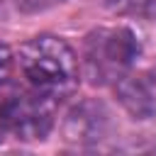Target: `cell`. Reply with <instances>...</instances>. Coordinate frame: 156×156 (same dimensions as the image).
<instances>
[{"mask_svg":"<svg viewBox=\"0 0 156 156\" xmlns=\"http://www.w3.org/2000/svg\"><path fill=\"white\" fill-rule=\"evenodd\" d=\"M58 98L46 95L41 90H22L12 93L0 102L5 127L22 141H44L54 129Z\"/></svg>","mask_w":156,"mask_h":156,"instance_id":"obj_3","label":"cell"},{"mask_svg":"<svg viewBox=\"0 0 156 156\" xmlns=\"http://www.w3.org/2000/svg\"><path fill=\"white\" fill-rule=\"evenodd\" d=\"M151 80H154V85H156V63H154V68H151Z\"/></svg>","mask_w":156,"mask_h":156,"instance_id":"obj_9","label":"cell"},{"mask_svg":"<svg viewBox=\"0 0 156 156\" xmlns=\"http://www.w3.org/2000/svg\"><path fill=\"white\" fill-rule=\"evenodd\" d=\"M15 63L24 76L27 85L54 98L68 95L80 78V66L76 51L54 34H39L24 41L17 51Z\"/></svg>","mask_w":156,"mask_h":156,"instance_id":"obj_1","label":"cell"},{"mask_svg":"<svg viewBox=\"0 0 156 156\" xmlns=\"http://www.w3.org/2000/svg\"><path fill=\"white\" fill-rule=\"evenodd\" d=\"M15 71V54L10 51V46L5 41H0V85H5L10 80Z\"/></svg>","mask_w":156,"mask_h":156,"instance_id":"obj_7","label":"cell"},{"mask_svg":"<svg viewBox=\"0 0 156 156\" xmlns=\"http://www.w3.org/2000/svg\"><path fill=\"white\" fill-rule=\"evenodd\" d=\"M112 93H115V100L122 105V110L132 119L146 122L156 117V95L146 78L122 73L112 80Z\"/></svg>","mask_w":156,"mask_h":156,"instance_id":"obj_5","label":"cell"},{"mask_svg":"<svg viewBox=\"0 0 156 156\" xmlns=\"http://www.w3.org/2000/svg\"><path fill=\"white\" fill-rule=\"evenodd\" d=\"M5 134H7V127H5V117H2V107H0V144L5 141Z\"/></svg>","mask_w":156,"mask_h":156,"instance_id":"obj_8","label":"cell"},{"mask_svg":"<svg viewBox=\"0 0 156 156\" xmlns=\"http://www.w3.org/2000/svg\"><path fill=\"white\" fill-rule=\"evenodd\" d=\"M63 2H68V0H15V7L24 15H39V12L54 10Z\"/></svg>","mask_w":156,"mask_h":156,"instance_id":"obj_6","label":"cell"},{"mask_svg":"<svg viewBox=\"0 0 156 156\" xmlns=\"http://www.w3.org/2000/svg\"><path fill=\"white\" fill-rule=\"evenodd\" d=\"M141 44L129 27L95 29L83 41V71L93 85H105L136 61Z\"/></svg>","mask_w":156,"mask_h":156,"instance_id":"obj_2","label":"cell"},{"mask_svg":"<svg viewBox=\"0 0 156 156\" xmlns=\"http://www.w3.org/2000/svg\"><path fill=\"white\" fill-rule=\"evenodd\" d=\"M110 134V112L98 98L71 105L61 122V136L73 146H95Z\"/></svg>","mask_w":156,"mask_h":156,"instance_id":"obj_4","label":"cell"}]
</instances>
